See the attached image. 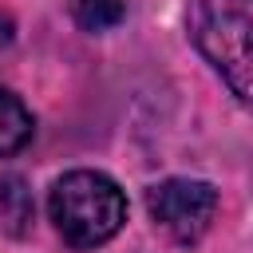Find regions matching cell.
<instances>
[{
  "instance_id": "5",
  "label": "cell",
  "mask_w": 253,
  "mask_h": 253,
  "mask_svg": "<svg viewBox=\"0 0 253 253\" xmlns=\"http://www.w3.org/2000/svg\"><path fill=\"white\" fill-rule=\"evenodd\" d=\"M32 138V115L28 107L0 87V154H16L24 142Z\"/></svg>"
},
{
  "instance_id": "2",
  "label": "cell",
  "mask_w": 253,
  "mask_h": 253,
  "mask_svg": "<svg viewBox=\"0 0 253 253\" xmlns=\"http://www.w3.org/2000/svg\"><path fill=\"white\" fill-rule=\"evenodd\" d=\"M190 40L225 79V87L253 107V20L233 8L198 0L190 8Z\"/></svg>"
},
{
  "instance_id": "4",
  "label": "cell",
  "mask_w": 253,
  "mask_h": 253,
  "mask_svg": "<svg viewBox=\"0 0 253 253\" xmlns=\"http://www.w3.org/2000/svg\"><path fill=\"white\" fill-rule=\"evenodd\" d=\"M32 190L20 174H4L0 178V221L12 237H24L32 225Z\"/></svg>"
},
{
  "instance_id": "1",
  "label": "cell",
  "mask_w": 253,
  "mask_h": 253,
  "mask_svg": "<svg viewBox=\"0 0 253 253\" xmlns=\"http://www.w3.org/2000/svg\"><path fill=\"white\" fill-rule=\"evenodd\" d=\"M47 213L71 249L107 245L126 221V198L115 178L99 170H71L47 194Z\"/></svg>"
},
{
  "instance_id": "7",
  "label": "cell",
  "mask_w": 253,
  "mask_h": 253,
  "mask_svg": "<svg viewBox=\"0 0 253 253\" xmlns=\"http://www.w3.org/2000/svg\"><path fill=\"white\" fill-rule=\"evenodd\" d=\"M12 40H16V24H12V16H4V12H0V51H4Z\"/></svg>"
},
{
  "instance_id": "6",
  "label": "cell",
  "mask_w": 253,
  "mask_h": 253,
  "mask_svg": "<svg viewBox=\"0 0 253 253\" xmlns=\"http://www.w3.org/2000/svg\"><path fill=\"white\" fill-rule=\"evenodd\" d=\"M123 16H126L123 0H71V20L83 32H107L123 24Z\"/></svg>"
},
{
  "instance_id": "3",
  "label": "cell",
  "mask_w": 253,
  "mask_h": 253,
  "mask_svg": "<svg viewBox=\"0 0 253 253\" xmlns=\"http://www.w3.org/2000/svg\"><path fill=\"white\" fill-rule=\"evenodd\" d=\"M146 210L166 237L194 245L217 213V190L202 178H166L146 190Z\"/></svg>"
}]
</instances>
